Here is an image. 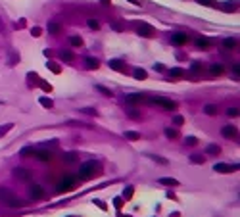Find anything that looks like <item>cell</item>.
<instances>
[{"label": "cell", "instance_id": "9c48e42d", "mask_svg": "<svg viewBox=\"0 0 240 217\" xmlns=\"http://www.w3.org/2000/svg\"><path fill=\"white\" fill-rule=\"evenodd\" d=\"M125 100H127L129 104H138V102H144L146 96H144V94H140V92H133V94H127Z\"/></svg>", "mask_w": 240, "mask_h": 217}, {"label": "cell", "instance_id": "4dcf8cb0", "mask_svg": "<svg viewBox=\"0 0 240 217\" xmlns=\"http://www.w3.org/2000/svg\"><path fill=\"white\" fill-rule=\"evenodd\" d=\"M190 161H192V163H204L206 158H204V156H198V154H192V156H190Z\"/></svg>", "mask_w": 240, "mask_h": 217}, {"label": "cell", "instance_id": "ab89813d", "mask_svg": "<svg viewBox=\"0 0 240 217\" xmlns=\"http://www.w3.org/2000/svg\"><path fill=\"white\" fill-rule=\"evenodd\" d=\"M40 33H43V29H40V27H33V29H31V35H33V37H40Z\"/></svg>", "mask_w": 240, "mask_h": 217}, {"label": "cell", "instance_id": "8fae6325", "mask_svg": "<svg viewBox=\"0 0 240 217\" xmlns=\"http://www.w3.org/2000/svg\"><path fill=\"white\" fill-rule=\"evenodd\" d=\"M35 156L39 158L40 161H50L52 160V152L50 150H35Z\"/></svg>", "mask_w": 240, "mask_h": 217}, {"label": "cell", "instance_id": "bcb514c9", "mask_svg": "<svg viewBox=\"0 0 240 217\" xmlns=\"http://www.w3.org/2000/svg\"><path fill=\"white\" fill-rule=\"evenodd\" d=\"M123 196H125V198H131V196H133V188L129 187V188H127V190H125V192H123Z\"/></svg>", "mask_w": 240, "mask_h": 217}, {"label": "cell", "instance_id": "f5cc1de1", "mask_svg": "<svg viewBox=\"0 0 240 217\" xmlns=\"http://www.w3.org/2000/svg\"><path fill=\"white\" fill-rule=\"evenodd\" d=\"M100 2L104 4V6H108V4H109V2H112V0H100Z\"/></svg>", "mask_w": 240, "mask_h": 217}, {"label": "cell", "instance_id": "d4e9b609", "mask_svg": "<svg viewBox=\"0 0 240 217\" xmlns=\"http://www.w3.org/2000/svg\"><path fill=\"white\" fill-rule=\"evenodd\" d=\"M210 71H211V75H221V73H223V65H221V63H211Z\"/></svg>", "mask_w": 240, "mask_h": 217}, {"label": "cell", "instance_id": "e575fe53", "mask_svg": "<svg viewBox=\"0 0 240 217\" xmlns=\"http://www.w3.org/2000/svg\"><path fill=\"white\" fill-rule=\"evenodd\" d=\"M98 91H100L102 94H104V96H112V91H109V88H106V87H102V85H98Z\"/></svg>", "mask_w": 240, "mask_h": 217}, {"label": "cell", "instance_id": "7dc6e473", "mask_svg": "<svg viewBox=\"0 0 240 217\" xmlns=\"http://www.w3.org/2000/svg\"><path fill=\"white\" fill-rule=\"evenodd\" d=\"M129 117H133V119H138V117H140V113H138V112H133V110H131V112H129Z\"/></svg>", "mask_w": 240, "mask_h": 217}, {"label": "cell", "instance_id": "9a60e30c", "mask_svg": "<svg viewBox=\"0 0 240 217\" xmlns=\"http://www.w3.org/2000/svg\"><path fill=\"white\" fill-rule=\"evenodd\" d=\"M12 196H14V194L10 192V190H6V188H0V202H4V204H6V202H8V200L12 198Z\"/></svg>", "mask_w": 240, "mask_h": 217}, {"label": "cell", "instance_id": "8d00e7d4", "mask_svg": "<svg viewBox=\"0 0 240 217\" xmlns=\"http://www.w3.org/2000/svg\"><path fill=\"white\" fill-rule=\"evenodd\" d=\"M88 27H90V29H98V27H100V23H98L96 19H88Z\"/></svg>", "mask_w": 240, "mask_h": 217}, {"label": "cell", "instance_id": "3957f363", "mask_svg": "<svg viewBox=\"0 0 240 217\" xmlns=\"http://www.w3.org/2000/svg\"><path fill=\"white\" fill-rule=\"evenodd\" d=\"M146 100H148V102L150 104H158V106H161V108H163V110H175L177 108V104L175 102H171V100H167V98H146Z\"/></svg>", "mask_w": 240, "mask_h": 217}, {"label": "cell", "instance_id": "277c9868", "mask_svg": "<svg viewBox=\"0 0 240 217\" xmlns=\"http://www.w3.org/2000/svg\"><path fill=\"white\" fill-rule=\"evenodd\" d=\"M29 196L33 198V200H40V198H44V188H43V187H39V184H31V187H29Z\"/></svg>", "mask_w": 240, "mask_h": 217}, {"label": "cell", "instance_id": "484cf974", "mask_svg": "<svg viewBox=\"0 0 240 217\" xmlns=\"http://www.w3.org/2000/svg\"><path fill=\"white\" fill-rule=\"evenodd\" d=\"M77 160H79V158H77L75 152H69V154H65V156H64V161H65V163H75Z\"/></svg>", "mask_w": 240, "mask_h": 217}, {"label": "cell", "instance_id": "f546056e", "mask_svg": "<svg viewBox=\"0 0 240 217\" xmlns=\"http://www.w3.org/2000/svg\"><path fill=\"white\" fill-rule=\"evenodd\" d=\"M39 102H40V106H44V108H54V102H52L50 98H44V96H43Z\"/></svg>", "mask_w": 240, "mask_h": 217}, {"label": "cell", "instance_id": "74e56055", "mask_svg": "<svg viewBox=\"0 0 240 217\" xmlns=\"http://www.w3.org/2000/svg\"><path fill=\"white\" fill-rule=\"evenodd\" d=\"M227 115H229V117H236V115H238V110H236V108H229Z\"/></svg>", "mask_w": 240, "mask_h": 217}, {"label": "cell", "instance_id": "db71d44e", "mask_svg": "<svg viewBox=\"0 0 240 217\" xmlns=\"http://www.w3.org/2000/svg\"><path fill=\"white\" fill-rule=\"evenodd\" d=\"M121 217H129V215H121Z\"/></svg>", "mask_w": 240, "mask_h": 217}, {"label": "cell", "instance_id": "4316f807", "mask_svg": "<svg viewBox=\"0 0 240 217\" xmlns=\"http://www.w3.org/2000/svg\"><path fill=\"white\" fill-rule=\"evenodd\" d=\"M31 154L35 156V148L33 146H25V148H21V152H19V156H23V158H27Z\"/></svg>", "mask_w": 240, "mask_h": 217}, {"label": "cell", "instance_id": "7c38bea8", "mask_svg": "<svg viewBox=\"0 0 240 217\" xmlns=\"http://www.w3.org/2000/svg\"><path fill=\"white\" fill-rule=\"evenodd\" d=\"M221 135L225 136V139H232V136H236V129H234L232 125H227L221 129Z\"/></svg>", "mask_w": 240, "mask_h": 217}, {"label": "cell", "instance_id": "ba28073f", "mask_svg": "<svg viewBox=\"0 0 240 217\" xmlns=\"http://www.w3.org/2000/svg\"><path fill=\"white\" fill-rule=\"evenodd\" d=\"M171 42L173 44H185V42H188V35L186 33H173L171 35Z\"/></svg>", "mask_w": 240, "mask_h": 217}, {"label": "cell", "instance_id": "836d02e7", "mask_svg": "<svg viewBox=\"0 0 240 217\" xmlns=\"http://www.w3.org/2000/svg\"><path fill=\"white\" fill-rule=\"evenodd\" d=\"M185 144H188V146H196V144H198V139H196V136H186V139H185Z\"/></svg>", "mask_w": 240, "mask_h": 217}, {"label": "cell", "instance_id": "e0dca14e", "mask_svg": "<svg viewBox=\"0 0 240 217\" xmlns=\"http://www.w3.org/2000/svg\"><path fill=\"white\" fill-rule=\"evenodd\" d=\"M60 31H62L60 23H56V21H50V23H48V33H52V35H58Z\"/></svg>", "mask_w": 240, "mask_h": 217}, {"label": "cell", "instance_id": "603a6c76", "mask_svg": "<svg viewBox=\"0 0 240 217\" xmlns=\"http://www.w3.org/2000/svg\"><path fill=\"white\" fill-rule=\"evenodd\" d=\"M159 183L161 184H169V187H177V184H179V181L173 179V177H163V179H159Z\"/></svg>", "mask_w": 240, "mask_h": 217}, {"label": "cell", "instance_id": "f907efd6", "mask_svg": "<svg viewBox=\"0 0 240 217\" xmlns=\"http://www.w3.org/2000/svg\"><path fill=\"white\" fill-rule=\"evenodd\" d=\"M154 69H156V71H163V69H165V67H163V65H161V63H154Z\"/></svg>", "mask_w": 240, "mask_h": 217}, {"label": "cell", "instance_id": "816d5d0a", "mask_svg": "<svg viewBox=\"0 0 240 217\" xmlns=\"http://www.w3.org/2000/svg\"><path fill=\"white\" fill-rule=\"evenodd\" d=\"M85 112H87V113H96V110H92V108H85Z\"/></svg>", "mask_w": 240, "mask_h": 217}, {"label": "cell", "instance_id": "b9f144b4", "mask_svg": "<svg viewBox=\"0 0 240 217\" xmlns=\"http://www.w3.org/2000/svg\"><path fill=\"white\" fill-rule=\"evenodd\" d=\"M40 87H43V91H46V92H50V91H52V87H50L48 83H44V81H40Z\"/></svg>", "mask_w": 240, "mask_h": 217}, {"label": "cell", "instance_id": "f35d334b", "mask_svg": "<svg viewBox=\"0 0 240 217\" xmlns=\"http://www.w3.org/2000/svg\"><path fill=\"white\" fill-rule=\"evenodd\" d=\"M152 158L154 161H158V163H161V165H165V163H167V160H163V158H159V156H150Z\"/></svg>", "mask_w": 240, "mask_h": 217}, {"label": "cell", "instance_id": "60d3db41", "mask_svg": "<svg viewBox=\"0 0 240 217\" xmlns=\"http://www.w3.org/2000/svg\"><path fill=\"white\" fill-rule=\"evenodd\" d=\"M48 67H50V69H52V71H54V73H60V67H58V65H56V63H54V62H48Z\"/></svg>", "mask_w": 240, "mask_h": 217}, {"label": "cell", "instance_id": "7a4b0ae2", "mask_svg": "<svg viewBox=\"0 0 240 217\" xmlns=\"http://www.w3.org/2000/svg\"><path fill=\"white\" fill-rule=\"evenodd\" d=\"M75 184H77L75 177H65L58 183V192H69V190L75 188Z\"/></svg>", "mask_w": 240, "mask_h": 217}, {"label": "cell", "instance_id": "ffe728a7", "mask_svg": "<svg viewBox=\"0 0 240 217\" xmlns=\"http://www.w3.org/2000/svg\"><path fill=\"white\" fill-rule=\"evenodd\" d=\"M169 77H171V79H179V77H185V71H182L181 67H173V69L169 71Z\"/></svg>", "mask_w": 240, "mask_h": 217}, {"label": "cell", "instance_id": "d590c367", "mask_svg": "<svg viewBox=\"0 0 240 217\" xmlns=\"http://www.w3.org/2000/svg\"><path fill=\"white\" fill-rule=\"evenodd\" d=\"M17 60H19V56L15 54V52H12V54H10V60H8V63H10V65H15V62H17Z\"/></svg>", "mask_w": 240, "mask_h": 217}, {"label": "cell", "instance_id": "83f0119b", "mask_svg": "<svg viewBox=\"0 0 240 217\" xmlns=\"http://www.w3.org/2000/svg\"><path fill=\"white\" fill-rule=\"evenodd\" d=\"M196 44H198V48H202V50H207V48H210V40H207V39H198Z\"/></svg>", "mask_w": 240, "mask_h": 217}, {"label": "cell", "instance_id": "cb8c5ba5", "mask_svg": "<svg viewBox=\"0 0 240 217\" xmlns=\"http://www.w3.org/2000/svg\"><path fill=\"white\" fill-rule=\"evenodd\" d=\"M60 58H62L64 62H71L75 56H73V52H71V50H62V52H60Z\"/></svg>", "mask_w": 240, "mask_h": 217}, {"label": "cell", "instance_id": "1f68e13d", "mask_svg": "<svg viewBox=\"0 0 240 217\" xmlns=\"http://www.w3.org/2000/svg\"><path fill=\"white\" fill-rule=\"evenodd\" d=\"M165 136L167 139H177L179 133H177V129H165Z\"/></svg>", "mask_w": 240, "mask_h": 217}, {"label": "cell", "instance_id": "8992f818", "mask_svg": "<svg viewBox=\"0 0 240 217\" xmlns=\"http://www.w3.org/2000/svg\"><path fill=\"white\" fill-rule=\"evenodd\" d=\"M14 177L19 179V181H29V179H31V173L27 171V169H23V167H15V169H14Z\"/></svg>", "mask_w": 240, "mask_h": 217}, {"label": "cell", "instance_id": "7bdbcfd3", "mask_svg": "<svg viewBox=\"0 0 240 217\" xmlns=\"http://www.w3.org/2000/svg\"><path fill=\"white\" fill-rule=\"evenodd\" d=\"M192 71H194V73L202 71V65H200V63H198V62H194V63H192Z\"/></svg>", "mask_w": 240, "mask_h": 217}, {"label": "cell", "instance_id": "30bf717a", "mask_svg": "<svg viewBox=\"0 0 240 217\" xmlns=\"http://www.w3.org/2000/svg\"><path fill=\"white\" fill-rule=\"evenodd\" d=\"M108 65H109V69H115V71H125V62L123 60H109L108 62Z\"/></svg>", "mask_w": 240, "mask_h": 217}, {"label": "cell", "instance_id": "2e32d148", "mask_svg": "<svg viewBox=\"0 0 240 217\" xmlns=\"http://www.w3.org/2000/svg\"><path fill=\"white\" fill-rule=\"evenodd\" d=\"M123 136L127 140H140V133H137V131H125Z\"/></svg>", "mask_w": 240, "mask_h": 217}, {"label": "cell", "instance_id": "52a82bcc", "mask_svg": "<svg viewBox=\"0 0 240 217\" xmlns=\"http://www.w3.org/2000/svg\"><path fill=\"white\" fill-rule=\"evenodd\" d=\"M232 169H238V165H227V163H215L213 171L217 173H232Z\"/></svg>", "mask_w": 240, "mask_h": 217}, {"label": "cell", "instance_id": "4fadbf2b", "mask_svg": "<svg viewBox=\"0 0 240 217\" xmlns=\"http://www.w3.org/2000/svg\"><path fill=\"white\" fill-rule=\"evenodd\" d=\"M85 63H87V69H98V65H100L96 58H87Z\"/></svg>", "mask_w": 240, "mask_h": 217}, {"label": "cell", "instance_id": "7402d4cb", "mask_svg": "<svg viewBox=\"0 0 240 217\" xmlns=\"http://www.w3.org/2000/svg\"><path fill=\"white\" fill-rule=\"evenodd\" d=\"M236 8H238V4L232 2V0H229V2L223 4V10H225V12H236Z\"/></svg>", "mask_w": 240, "mask_h": 217}, {"label": "cell", "instance_id": "ac0fdd59", "mask_svg": "<svg viewBox=\"0 0 240 217\" xmlns=\"http://www.w3.org/2000/svg\"><path fill=\"white\" fill-rule=\"evenodd\" d=\"M236 44H238V40H236V39H225V40H223V46H225L227 50L236 48Z\"/></svg>", "mask_w": 240, "mask_h": 217}, {"label": "cell", "instance_id": "c3c4849f", "mask_svg": "<svg viewBox=\"0 0 240 217\" xmlns=\"http://www.w3.org/2000/svg\"><path fill=\"white\" fill-rule=\"evenodd\" d=\"M94 204H96L100 209H106V204H102V200H94Z\"/></svg>", "mask_w": 240, "mask_h": 217}, {"label": "cell", "instance_id": "6da1fadb", "mask_svg": "<svg viewBox=\"0 0 240 217\" xmlns=\"http://www.w3.org/2000/svg\"><path fill=\"white\" fill-rule=\"evenodd\" d=\"M96 173H100V163H96V161H85L79 169L81 179H90V177H94Z\"/></svg>", "mask_w": 240, "mask_h": 217}, {"label": "cell", "instance_id": "f6af8a7d", "mask_svg": "<svg viewBox=\"0 0 240 217\" xmlns=\"http://www.w3.org/2000/svg\"><path fill=\"white\" fill-rule=\"evenodd\" d=\"M182 123H185V119H182L181 115H177V117H175V125H177V127H181Z\"/></svg>", "mask_w": 240, "mask_h": 217}, {"label": "cell", "instance_id": "ee69618b", "mask_svg": "<svg viewBox=\"0 0 240 217\" xmlns=\"http://www.w3.org/2000/svg\"><path fill=\"white\" fill-rule=\"evenodd\" d=\"M198 4H202V6H213V0H198Z\"/></svg>", "mask_w": 240, "mask_h": 217}, {"label": "cell", "instance_id": "681fc988", "mask_svg": "<svg viewBox=\"0 0 240 217\" xmlns=\"http://www.w3.org/2000/svg\"><path fill=\"white\" fill-rule=\"evenodd\" d=\"M113 204H115V208H117V209H119V208H121V206H123L121 198H115V200H113Z\"/></svg>", "mask_w": 240, "mask_h": 217}, {"label": "cell", "instance_id": "5b68a950", "mask_svg": "<svg viewBox=\"0 0 240 217\" xmlns=\"http://www.w3.org/2000/svg\"><path fill=\"white\" fill-rule=\"evenodd\" d=\"M138 35L140 37H146V39H152V37L156 35V31H154V27H150V25L140 23L138 25Z\"/></svg>", "mask_w": 240, "mask_h": 217}, {"label": "cell", "instance_id": "5bb4252c", "mask_svg": "<svg viewBox=\"0 0 240 217\" xmlns=\"http://www.w3.org/2000/svg\"><path fill=\"white\" fill-rule=\"evenodd\" d=\"M206 154H210V156H217V154H221V148H219L217 144H210L206 148Z\"/></svg>", "mask_w": 240, "mask_h": 217}, {"label": "cell", "instance_id": "d6a6232c", "mask_svg": "<svg viewBox=\"0 0 240 217\" xmlns=\"http://www.w3.org/2000/svg\"><path fill=\"white\" fill-rule=\"evenodd\" d=\"M69 42H71V46H83V39H81V37H71Z\"/></svg>", "mask_w": 240, "mask_h": 217}, {"label": "cell", "instance_id": "44dd1931", "mask_svg": "<svg viewBox=\"0 0 240 217\" xmlns=\"http://www.w3.org/2000/svg\"><path fill=\"white\" fill-rule=\"evenodd\" d=\"M133 75H134V79H138V81H144V79L148 77V73H146V69H140V67H137Z\"/></svg>", "mask_w": 240, "mask_h": 217}, {"label": "cell", "instance_id": "f1b7e54d", "mask_svg": "<svg viewBox=\"0 0 240 217\" xmlns=\"http://www.w3.org/2000/svg\"><path fill=\"white\" fill-rule=\"evenodd\" d=\"M204 112H206L207 115H215V113H217V106H213V104H207L206 108H204Z\"/></svg>", "mask_w": 240, "mask_h": 217}, {"label": "cell", "instance_id": "d6986e66", "mask_svg": "<svg viewBox=\"0 0 240 217\" xmlns=\"http://www.w3.org/2000/svg\"><path fill=\"white\" fill-rule=\"evenodd\" d=\"M6 206H10V208H21V206H23V202H21V200H19V198L12 196V198H10L8 202H6Z\"/></svg>", "mask_w": 240, "mask_h": 217}]
</instances>
